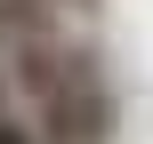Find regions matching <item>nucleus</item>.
Instances as JSON below:
<instances>
[{"label": "nucleus", "instance_id": "1", "mask_svg": "<svg viewBox=\"0 0 153 144\" xmlns=\"http://www.w3.org/2000/svg\"><path fill=\"white\" fill-rule=\"evenodd\" d=\"M8 48H16V88L32 104L40 144H105L113 136V88H105L89 48H73L56 24H32Z\"/></svg>", "mask_w": 153, "mask_h": 144}, {"label": "nucleus", "instance_id": "2", "mask_svg": "<svg viewBox=\"0 0 153 144\" xmlns=\"http://www.w3.org/2000/svg\"><path fill=\"white\" fill-rule=\"evenodd\" d=\"M0 144H40V128H32L24 112H0Z\"/></svg>", "mask_w": 153, "mask_h": 144}]
</instances>
